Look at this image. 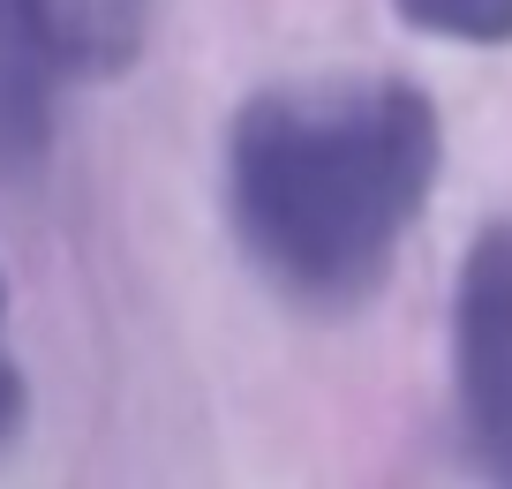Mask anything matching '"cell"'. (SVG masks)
I'll return each instance as SVG.
<instances>
[{
    "instance_id": "obj_1",
    "label": "cell",
    "mask_w": 512,
    "mask_h": 489,
    "mask_svg": "<svg viewBox=\"0 0 512 489\" xmlns=\"http://www.w3.org/2000/svg\"><path fill=\"white\" fill-rule=\"evenodd\" d=\"M437 166L445 121L415 83H279L234 113L226 204L264 279L339 309L392 271L437 189Z\"/></svg>"
},
{
    "instance_id": "obj_2",
    "label": "cell",
    "mask_w": 512,
    "mask_h": 489,
    "mask_svg": "<svg viewBox=\"0 0 512 489\" xmlns=\"http://www.w3.org/2000/svg\"><path fill=\"white\" fill-rule=\"evenodd\" d=\"M452 392L467 444L512 482V226H482L452 286Z\"/></svg>"
},
{
    "instance_id": "obj_3",
    "label": "cell",
    "mask_w": 512,
    "mask_h": 489,
    "mask_svg": "<svg viewBox=\"0 0 512 489\" xmlns=\"http://www.w3.org/2000/svg\"><path fill=\"white\" fill-rule=\"evenodd\" d=\"M53 61L38 0H0V174H31L53 136Z\"/></svg>"
},
{
    "instance_id": "obj_4",
    "label": "cell",
    "mask_w": 512,
    "mask_h": 489,
    "mask_svg": "<svg viewBox=\"0 0 512 489\" xmlns=\"http://www.w3.org/2000/svg\"><path fill=\"white\" fill-rule=\"evenodd\" d=\"M61 76H121L151 38V0H38Z\"/></svg>"
},
{
    "instance_id": "obj_5",
    "label": "cell",
    "mask_w": 512,
    "mask_h": 489,
    "mask_svg": "<svg viewBox=\"0 0 512 489\" xmlns=\"http://www.w3.org/2000/svg\"><path fill=\"white\" fill-rule=\"evenodd\" d=\"M400 23L452 46H512V0H392Z\"/></svg>"
},
{
    "instance_id": "obj_6",
    "label": "cell",
    "mask_w": 512,
    "mask_h": 489,
    "mask_svg": "<svg viewBox=\"0 0 512 489\" xmlns=\"http://www.w3.org/2000/svg\"><path fill=\"white\" fill-rule=\"evenodd\" d=\"M16 422H23V369L0 354V444L16 437Z\"/></svg>"
},
{
    "instance_id": "obj_7",
    "label": "cell",
    "mask_w": 512,
    "mask_h": 489,
    "mask_svg": "<svg viewBox=\"0 0 512 489\" xmlns=\"http://www.w3.org/2000/svg\"><path fill=\"white\" fill-rule=\"evenodd\" d=\"M0 309H8V294H0Z\"/></svg>"
}]
</instances>
